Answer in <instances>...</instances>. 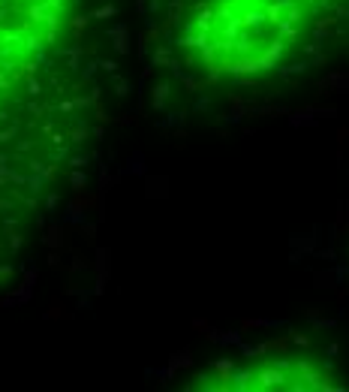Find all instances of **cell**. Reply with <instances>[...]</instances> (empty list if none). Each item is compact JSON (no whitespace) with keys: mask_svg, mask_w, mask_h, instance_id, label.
Instances as JSON below:
<instances>
[{"mask_svg":"<svg viewBox=\"0 0 349 392\" xmlns=\"http://www.w3.org/2000/svg\"><path fill=\"white\" fill-rule=\"evenodd\" d=\"M313 27L289 0H199L187 12L181 45L214 79H256L283 66Z\"/></svg>","mask_w":349,"mask_h":392,"instance_id":"6da1fadb","label":"cell"},{"mask_svg":"<svg viewBox=\"0 0 349 392\" xmlns=\"http://www.w3.org/2000/svg\"><path fill=\"white\" fill-rule=\"evenodd\" d=\"M75 0H0V121L57 48Z\"/></svg>","mask_w":349,"mask_h":392,"instance_id":"7a4b0ae2","label":"cell"},{"mask_svg":"<svg viewBox=\"0 0 349 392\" xmlns=\"http://www.w3.org/2000/svg\"><path fill=\"white\" fill-rule=\"evenodd\" d=\"M190 386L235 392H331L340 389V380L313 356H262L241 365H217L199 374Z\"/></svg>","mask_w":349,"mask_h":392,"instance_id":"3957f363","label":"cell"},{"mask_svg":"<svg viewBox=\"0 0 349 392\" xmlns=\"http://www.w3.org/2000/svg\"><path fill=\"white\" fill-rule=\"evenodd\" d=\"M289 3L304 9L313 18V24H319L322 18H331V15H343L349 9V0H289Z\"/></svg>","mask_w":349,"mask_h":392,"instance_id":"277c9868","label":"cell"}]
</instances>
